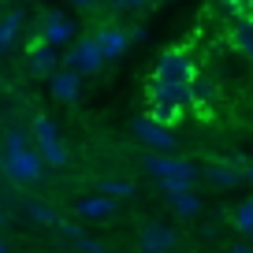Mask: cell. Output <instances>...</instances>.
<instances>
[{
	"label": "cell",
	"instance_id": "cell-12",
	"mask_svg": "<svg viewBox=\"0 0 253 253\" xmlns=\"http://www.w3.org/2000/svg\"><path fill=\"white\" fill-rule=\"evenodd\" d=\"M48 86H52V97L60 104H75L82 97V75L75 71H56L52 79H48Z\"/></svg>",
	"mask_w": 253,
	"mask_h": 253
},
{
	"label": "cell",
	"instance_id": "cell-18",
	"mask_svg": "<svg viewBox=\"0 0 253 253\" xmlns=\"http://www.w3.org/2000/svg\"><path fill=\"white\" fill-rule=\"evenodd\" d=\"M116 209H119V201L101 198V194H93V198H82V201H79V212L89 216V220H104V216H112Z\"/></svg>",
	"mask_w": 253,
	"mask_h": 253
},
{
	"label": "cell",
	"instance_id": "cell-5",
	"mask_svg": "<svg viewBox=\"0 0 253 253\" xmlns=\"http://www.w3.org/2000/svg\"><path fill=\"white\" fill-rule=\"evenodd\" d=\"M63 63H67V71H75V75H97L104 67V56L97 52V45H93V38H86V41H79V45H71L67 48V56H60Z\"/></svg>",
	"mask_w": 253,
	"mask_h": 253
},
{
	"label": "cell",
	"instance_id": "cell-22",
	"mask_svg": "<svg viewBox=\"0 0 253 253\" xmlns=\"http://www.w3.org/2000/svg\"><path fill=\"white\" fill-rule=\"evenodd\" d=\"M235 227L242 231V235H253V198H246V201L235 205Z\"/></svg>",
	"mask_w": 253,
	"mask_h": 253
},
{
	"label": "cell",
	"instance_id": "cell-8",
	"mask_svg": "<svg viewBox=\"0 0 253 253\" xmlns=\"http://www.w3.org/2000/svg\"><path fill=\"white\" fill-rule=\"evenodd\" d=\"M134 134L142 138L149 149H157V157H164V153L175 149V134H171V130H168V126H157L153 119H145V116L134 119Z\"/></svg>",
	"mask_w": 253,
	"mask_h": 253
},
{
	"label": "cell",
	"instance_id": "cell-14",
	"mask_svg": "<svg viewBox=\"0 0 253 253\" xmlns=\"http://www.w3.org/2000/svg\"><path fill=\"white\" fill-rule=\"evenodd\" d=\"M216 93H220V89H216V82L209 79V75H194V82H190V104L201 112V119H212L209 116V104L216 101Z\"/></svg>",
	"mask_w": 253,
	"mask_h": 253
},
{
	"label": "cell",
	"instance_id": "cell-16",
	"mask_svg": "<svg viewBox=\"0 0 253 253\" xmlns=\"http://www.w3.org/2000/svg\"><path fill=\"white\" fill-rule=\"evenodd\" d=\"M231 48L238 56L253 63V19H242V23H231Z\"/></svg>",
	"mask_w": 253,
	"mask_h": 253
},
{
	"label": "cell",
	"instance_id": "cell-7",
	"mask_svg": "<svg viewBox=\"0 0 253 253\" xmlns=\"http://www.w3.org/2000/svg\"><path fill=\"white\" fill-rule=\"evenodd\" d=\"M138 246H142V253H168L179 246V235L168 223H145L142 235H138Z\"/></svg>",
	"mask_w": 253,
	"mask_h": 253
},
{
	"label": "cell",
	"instance_id": "cell-11",
	"mask_svg": "<svg viewBox=\"0 0 253 253\" xmlns=\"http://www.w3.org/2000/svg\"><path fill=\"white\" fill-rule=\"evenodd\" d=\"M56 67H60V52H56L48 41L38 38V41L30 45V71L38 75V79H52Z\"/></svg>",
	"mask_w": 253,
	"mask_h": 253
},
{
	"label": "cell",
	"instance_id": "cell-25",
	"mask_svg": "<svg viewBox=\"0 0 253 253\" xmlns=\"http://www.w3.org/2000/svg\"><path fill=\"white\" fill-rule=\"evenodd\" d=\"M231 253H253V250H250V246H242V242H238V246H231Z\"/></svg>",
	"mask_w": 253,
	"mask_h": 253
},
{
	"label": "cell",
	"instance_id": "cell-19",
	"mask_svg": "<svg viewBox=\"0 0 253 253\" xmlns=\"http://www.w3.org/2000/svg\"><path fill=\"white\" fill-rule=\"evenodd\" d=\"M26 216H30L34 223H41V227H56V231L63 227L60 212H56L52 205H45V201H26Z\"/></svg>",
	"mask_w": 253,
	"mask_h": 253
},
{
	"label": "cell",
	"instance_id": "cell-26",
	"mask_svg": "<svg viewBox=\"0 0 253 253\" xmlns=\"http://www.w3.org/2000/svg\"><path fill=\"white\" fill-rule=\"evenodd\" d=\"M246 182H253V164H246Z\"/></svg>",
	"mask_w": 253,
	"mask_h": 253
},
{
	"label": "cell",
	"instance_id": "cell-1",
	"mask_svg": "<svg viewBox=\"0 0 253 253\" xmlns=\"http://www.w3.org/2000/svg\"><path fill=\"white\" fill-rule=\"evenodd\" d=\"M4 171L15 182H41L45 179V160L38 157V149H30L26 134L15 130V126L4 138Z\"/></svg>",
	"mask_w": 253,
	"mask_h": 253
},
{
	"label": "cell",
	"instance_id": "cell-29",
	"mask_svg": "<svg viewBox=\"0 0 253 253\" xmlns=\"http://www.w3.org/2000/svg\"><path fill=\"white\" fill-rule=\"evenodd\" d=\"M0 171H4V153H0Z\"/></svg>",
	"mask_w": 253,
	"mask_h": 253
},
{
	"label": "cell",
	"instance_id": "cell-27",
	"mask_svg": "<svg viewBox=\"0 0 253 253\" xmlns=\"http://www.w3.org/2000/svg\"><path fill=\"white\" fill-rule=\"evenodd\" d=\"M4 223H8V212H4V209H0V227H4Z\"/></svg>",
	"mask_w": 253,
	"mask_h": 253
},
{
	"label": "cell",
	"instance_id": "cell-15",
	"mask_svg": "<svg viewBox=\"0 0 253 253\" xmlns=\"http://www.w3.org/2000/svg\"><path fill=\"white\" fill-rule=\"evenodd\" d=\"M60 238L67 246H75L79 253H108V246H104L101 238H89L82 227H75V223H67V220H63V227H60Z\"/></svg>",
	"mask_w": 253,
	"mask_h": 253
},
{
	"label": "cell",
	"instance_id": "cell-4",
	"mask_svg": "<svg viewBox=\"0 0 253 253\" xmlns=\"http://www.w3.org/2000/svg\"><path fill=\"white\" fill-rule=\"evenodd\" d=\"M142 171L153 175L157 182H168V179H198V168L190 164V160H179V157H142Z\"/></svg>",
	"mask_w": 253,
	"mask_h": 253
},
{
	"label": "cell",
	"instance_id": "cell-6",
	"mask_svg": "<svg viewBox=\"0 0 253 253\" xmlns=\"http://www.w3.org/2000/svg\"><path fill=\"white\" fill-rule=\"evenodd\" d=\"M75 38V19L67 15V11H45V19H41V41H48V45H67V41Z\"/></svg>",
	"mask_w": 253,
	"mask_h": 253
},
{
	"label": "cell",
	"instance_id": "cell-24",
	"mask_svg": "<svg viewBox=\"0 0 253 253\" xmlns=\"http://www.w3.org/2000/svg\"><path fill=\"white\" fill-rule=\"evenodd\" d=\"M145 119H153L157 126H168V130H171V123L179 119V112H175V108H153V112H149Z\"/></svg>",
	"mask_w": 253,
	"mask_h": 253
},
{
	"label": "cell",
	"instance_id": "cell-20",
	"mask_svg": "<svg viewBox=\"0 0 253 253\" xmlns=\"http://www.w3.org/2000/svg\"><path fill=\"white\" fill-rule=\"evenodd\" d=\"M97 194L119 201V198H130V194H134V182L130 179H116V175H104V179L97 182Z\"/></svg>",
	"mask_w": 253,
	"mask_h": 253
},
{
	"label": "cell",
	"instance_id": "cell-17",
	"mask_svg": "<svg viewBox=\"0 0 253 253\" xmlns=\"http://www.w3.org/2000/svg\"><path fill=\"white\" fill-rule=\"evenodd\" d=\"M19 26H23V8H11L8 15H0V52H8L15 45Z\"/></svg>",
	"mask_w": 253,
	"mask_h": 253
},
{
	"label": "cell",
	"instance_id": "cell-9",
	"mask_svg": "<svg viewBox=\"0 0 253 253\" xmlns=\"http://www.w3.org/2000/svg\"><path fill=\"white\" fill-rule=\"evenodd\" d=\"M93 45H97V52L104 56V63H108V60H119V56L130 48V34H126L123 26H101V30L93 34Z\"/></svg>",
	"mask_w": 253,
	"mask_h": 253
},
{
	"label": "cell",
	"instance_id": "cell-3",
	"mask_svg": "<svg viewBox=\"0 0 253 253\" xmlns=\"http://www.w3.org/2000/svg\"><path fill=\"white\" fill-rule=\"evenodd\" d=\"M198 75L194 60H190L182 48H168L157 60V71H153V82H164V86H190Z\"/></svg>",
	"mask_w": 253,
	"mask_h": 253
},
{
	"label": "cell",
	"instance_id": "cell-13",
	"mask_svg": "<svg viewBox=\"0 0 253 253\" xmlns=\"http://www.w3.org/2000/svg\"><path fill=\"white\" fill-rule=\"evenodd\" d=\"M209 182H212V186H220V190H231V186H238V182L246 179V168H242V160H220V164H212L209 168Z\"/></svg>",
	"mask_w": 253,
	"mask_h": 253
},
{
	"label": "cell",
	"instance_id": "cell-28",
	"mask_svg": "<svg viewBox=\"0 0 253 253\" xmlns=\"http://www.w3.org/2000/svg\"><path fill=\"white\" fill-rule=\"evenodd\" d=\"M0 253H8V242H4V235H0Z\"/></svg>",
	"mask_w": 253,
	"mask_h": 253
},
{
	"label": "cell",
	"instance_id": "cell-23",
	"mask_svg": "<svg viewBox=\"0 0 253 253\" xmlns=\"http://www.w3.org/2000/svg\"><path fill=\"white\" fill-rule=\"evenodd\" d=\"M157 186H160V194L171 201V198H179V194H190V190H194V179H168V182H157Z\"/></svg>",
	"mask_w": 253,
	"mask_h": 253
},
{
	"label": "cell",
	"instance_id": "cell-2",
	"mask_svg": "<svg viewBox=\"0 0 253 253\" xmlns=\"http://www.w3.org/2000/svg\"><path fill=\"white\" fill-rule=\"evenodd\" d=\"M34 142H38V157L52 168L67 164V145L60 138V126L52 123L48 116H34Z\"/></svg>",
	"mask_w": 253,
	"mask_h": 253
},
{
	"label": "cell",
	"instance_id": "cell-10",
	"mask_svg": "<svg viewBox=\"0 0 253 253\" xmlns=\"http://www.w3.org/2000/svg\"><path fill=\"white\" fill-rule=\"evenodd\" d=\"M149 101L153 108H190V86H164V82H149Z\"/></svg>",
	"mask_w": 253,
	"mask_h": 253
},
{
	"label": "cell",
	"instance_id": "cell-21",
	"mask_svg": "<svg viewBox=\"0 0 253 253\" xmlns=\"http://www.w3.org/2000/svg\"><path fill=\"white\" fill-rule=\"evenodd\" d=\"M171 212L179 216V220H194V216H201V198L190 190V194H179V198H171Z\"/></svg>",
	"mask_w": 253,
	"mask_h": 253
}]
</instances>
